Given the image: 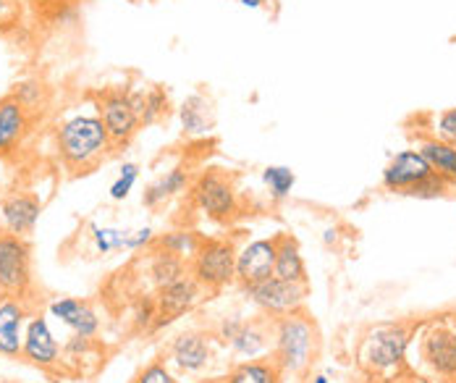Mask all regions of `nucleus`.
I'll list each match as a JSON object with an SVG mask.
<instances>
[{"label":"nucleus","mask_w":456,"mask_h":383,"mask_svg":"<svg viewBox=\"0 0 456 383\" xmlns=\"http://www.w3.org/2000/svg\"><path fill=\"white\" fill-rule=\"evenodd\" d=\"M55 150L71 174H87L113 150L97 113H74L55 129Z\"/></svg>","instance_id":"obj_1"},{"label":"nucleus","mask_w":456,"mask_h":383,"mask_svg":"<svg viewBox=\"0 0 456 383\" xmlns=\"http://www.w3.org/2000/svg\"><path fill=\"white\" fill-rule=\"evenodd\" d=\"M318 352V329L299 310L283 318H275V363L283 373H305Z\"/></svg>","instance_id":"obj_2"},{"label":"nucleus","mask_w":456,"mask_h":383,"mask_svg":"<svg viewBox=\"0 0 456 383\" xmlns=\"http://www.w3.org/2000/svg\"><path fill=\"white\" fill-rule=\"evenodd\" d=\"M94 108L113 150H121L134 140L142 126V95L124 87H105L94 95Z\"/></svg>","instance_id":"obj_3"},{"label":"nucleus","mask_w":456,"mask_h":383,"mask_svg":"<svg viewBox=\"0 0 456 383\" xmlns=\"http://www.w3.org/2000/svg\"><path fill=\"white\" fill-rule=\"evenodd\" d=\"M411 334L402 323H380L370 329L360 344V365L367 373H396L404 368Z\"/></svg>","instance_id":"obj_4"},{"label":"nucleus","mask_w":456,"mask_h":383,"mask_svg":"<svg viewBox=\"0 0 456 383\" xmlns=\"http://www.w3.org/2000/svg\"><path fill=\"white\" fill-rule=\"evenodd\" d=\"M236 247L228 240H202L191 257L189 276L208 291H218L236 281Z\"/></svg>","instance_id":"obj_5"},{"label":"nucleus","mask_w":456,"mask_h":383,"mask_svg":"<svg viewBox=\"0 0 456 383\" xmlns=\"http://www.w3.org/2000/svg\"><path fill=\"white\" fill-rule=\"evenodd\" d=\"M191 200L205 218L218 224L231 221L239 210L233 179L221 168H208L197 176V182L191 184Z\"/></svg>","instance_id":"obj_6"},{"label":"nucleus","mask_w":456,"mask_h":383,"mask_svg":"<svg viewBox=\"0 0 456 383\" xmlns=\"http://www.w3.org/2000/svg\"><path fill=\"white\" fill-rule=\"evenodd\" d=\"M32 284V249L24 237L0 234V291L5 297H24Z\"/></svg>","instance_id":"obj_7"},{"label":"nucleus","mask_w":456,"mask_h":383,"mask_svg":"<svg viewBox=\"0 0 456 383\" xmlns=\"http://www.w3.org/2000/svg\"><path fill=\"white\" fill-rule=\"evenodd\" d=\"M422 363L444 381H456V326L449 321H433L419 338Z\"/></svg>","instance_id":"obj_8"},{"label":"nucleus","mask_w":456,"mask_h":383,"mask_svg":"<svg viewBox=\"0 0 456 383\" xmlns=\"http://www.w3.org/2000/svg\"><path fill=\"white\" fill-rule=\"evenodd\" d=\"M307 284H297V281H283L278 276H271L260 284L244 287V294L249 297L252 305H257L265 315L283 318L291 313H299L305 299H307Z\"/></svg>","instance_id":"obj_9"},{"label":"nucleus","mask_w":456,"mask_h":383,"mask_svg":"<svg viewBox=\"0 0 456 383\" xmlns=\"http://www.w3.org/2000/svg\"><path fill=\"white\" fill-rule=\"evenodd\" d=\"M275 268V237L255 240L236 252V281L244 287L260 284L273 276Z\"/></svg>","instance_id":"obj_10"},{"label":"nucleus","mask_w":456,"mask_h":383,"mask_svg":"<svg viewBox=\"0 0 456 383\" xmlns=\"http://www.w3.org/2000/svg\"><path fill=\"white\" fill-rule=\"evenodd\" d=\"M433 174V168L428 166V160L422 158L419 150H402L396 152L388 166L383 168V187L394 194H404V192L414 187L417 182L428 179Z\"/></svg>","instance_id":"obj_11"},{"label":"nucleus","mask_w":456,"mask_h":383,"mask_svg":"<svg viewBox=\"0 0 456 383\" xmlns=\"http://www.w3.org/2000/svg\"><path fill=\"white\" fill-rule=\"evenodd\" d=\"M202 291L205 289L200 287L191 276H183L179 281L160 289V297H158V329L168 326L176 318L186 315L202 299Z\"/></svg>","instance_id":"obj_12"},{"label":"nucleus","mask_w":456,"mask_h":383,"mask_svg":"<svg viewBox=\"0 0 456 383\" xmlns=\"http://www.w3.org/2000/svg\"><path fill=\"white\" fill-rule=\"evenodd\" d=\"M40 213H43V202L29 192H16L5 197L0 205L3 226L8 229V234H16V237L32 234L40 221Z\"/></svg>","instance_id":"obj_13"},{"label":"nucleus","mask_w":456,"mask_h":383,"mask_svg":"<svg viewBox=\"0 0 456 383\" xmlns=\"http://www.w3.org/2000/svg\"><path fill=\"white\" fill-rule=\"evenodd\" d=\"M21 354L40 365V368H47V365H55L58 357H61V346H58V338L53 336L50 326H47L45 318L35 315L27 329H24V344H21Z\"/></svg>","instance_id":"obj_14"},{"label":"nucleus","mask_w":456,"mask_h":383,"mask_svg":"<svg viewBox=\"0 0 456 383\" xmlns=\"http://www.w3.org/2000/svg\"><path fill=\"white\" fill-rule=\"evenodd\" d=\"M24 318L27 307L19 297H0V354L19 357L24 344Z\"/></svg>","instance_id":"obj_15"},{"label":"nucleus","mask_w":456,"mask_h":383,"mask_svg":"<svg viewBox=\"0 0 456 383\" xmlns=\"http://www.w3.org/2000/svg\"><path fill=\"white\" fill-rule=\"evenodd\" d=\"M50 315L58 318L74 334L85 336V338H92V336L97 334V329H100V321H97L94 310L87 302H79L74 297H63V299L50 302Z\"/></svg>","instance_id":"obj_16"},{"label":"nucleus","mask_w":456,"mask_h":383,"mask_svg":"<svg viewBox=\"0 0 456 383\" xmlns=\"http://www.w3.org/2000/svg\"><path fill=\"white\" fill-rule=\"evenodd\" d=\"M179 118H182V129L186 140H200L208 137L216 129V113H213V102L205 95H189L179 108Z\"/></svg>","instance_id":"obj_17"},{"label":"nucleus","mask_w":456,"mask_h":383,"mask_svg":"<svg viewBox=\"0 0 456 383\" xmlns=\"http://www.w3.org/2000/svg\"><path fill=\"white\" fill-rule=\"evenodd\" d=\"M29 126V113L21 108L19 100H13L11 95H5L0 100V155L13 152Z\"/></svg>","instance_id":"obj_18"},{"label":"nucleus","mask_w":456,"mask_h":383,"mask_svg":"<svg viewBox=\"0 0 456 383\" xmlns=\"http://www.w3.org/2000/svg\"><path fill=\"white\" fill-rule=\"evenodd\" d=\"M210 341L208 336L200 331H189L182 334L174 344H171V357L174 363L186 371V373H200L208 363H210Z\"/></svg>","instance_id":"obj_19"},{"label":"nucleus","mask_w":456,"mask_h":383,"mask_svg":"<svg viewBox=\"0 0 456 383\" xmlns=\"http://www.w3.org/2000/svg\"><path fill=\"white\" fill-rule=\"evenodd\" d=\"M273 276L283 281H297L307 284V268L302 260V249L294 237L289 234H275V268Z\"/></svg>","instance_id":"obj_20"},{"label":"nucleus","mask_w":456,"mask_h":383,"mask_svg":"<svg viewBox=\"0 0 456 383\" xmlns=\"http://www.w3.org/2000/svg\"><path fill=\"white\" fill-rule=\"evenodd\" d=\"M417 150L422 152V158L428 160V166L433 168V174H438L441 179H446L452 187L456 184V147L441 143L438 137H419Z\"/></svg>","instance_id":"obj_21"},{"label":"nucleus","mask_w":456,"mask_h":383,"mask_svg":"<svg viewBox=\"0 0 456 383\" xmlns=\"http://www.w3.org/2000/svg\"><path fill=\"white\" fill-rule=\"evenodd\" d=\"M186 187H189V174L183 171L182 166H176V168L160 174V176L144 190V194H142V205L150 208V210H152V208H160L163 202H168V200H174L176 194H182Z\"/></svg>","instance_id":"obj_22"},{"label":"nucleus","mask_w":456,"mask_h":383,"mask_svg":"<svg viewBox=\"0 0 456 383\" xmlns=\"http://www.w3.org/2000/svg\"><path fill=\"white\" fill-rule=\"evenodd\" d=\"M283 371L275 363V357H263V360H244L231 368L226 383H281Z\"/></svg>","instance_id":"obj_23"},{"label":"nucleus","mask_w":456,"mask_h":383,"mask_svg":"<svg viewBox=\"0 0 456 383\" xmlns=\"http://www.w3.org/2000/svg\"><path fill=\"white\" fill-rule=\"evenodd\" d=\"M231 344V349L239 354V357H244V360H255V357H260L265 349H268V331L263 329V326H257V323H241V329L236 331V336L228 341Z\"/></svg>","instance_id":"obj_24"},{"label":"nucleus","mask_w":456,"mask_h":383,"mask_svg":"<svg viewBox=\"0 0 456 383\" xmlns=\"http://www.w3.org/2000/svg\"><path fill=\"white\" fill-rule=\"evenodd\" d=\"M158 244L163 247V252H171L182 260H191L202 244V237L197 232H186V229H179V232H171L166 237H160Z\"/></svg>","instance_id":"obj_25"},{"label":"nucleus","mask_w":456,"mask_h":383,"mask_svg":"<svg viewBox=\"0 0 456 383\" xmlns=\"http://www.w3.org/2000/svg\"><path fill=\"white\" fill-rule=\"evenodd\" d=\"M183 276H186V268H183L182 257H176L171 252L155 255V260H152V279H155L158 289L168 287V284L179 281Z\"/></svg>","instance_id":"obj_26"},{"label":"nucleus","mask_w":456,"mask_h":383,"mask_svg":"<svg viewBox=\"0 0 456 383\" xmlns=\"http://www.w3.org/2000/svg\"><path fill=\"white\" fill-rule=\"evenodd\" d=\"M263 182H265L268 194L273 200H286L294 190V184H297V174L289 166H268L263 171Z\"/></svg>","instance_id":"obj_27"},{"label":"nucleus","mask_w":456,"mask_h":383,"mask_svg":"<svg viewBox=\"0 0 456 383\" xmlns=\"http://www.w3.org/2000/svg\"><path fill=\"white\" fill-rule=\"evenodd\" d=\"M129 229H116V226H97L92 224V240L100 255H110L118 249H126V240H129Z\"/></svg>","instance_id":"obj_28"},{"label":"nucleus","mask_w":456,"mask_h":383,"mask_svg":"<svg viewBox=\"0 0 456 383\" xmlns=\"http://www.w3.org/2000/svg\"><path fill=\"white\" fill-rule=\"evenodd\" d=\"M163 116H168V95L160 87L142 93V124H158Z\"/></svg>","instance_id":"obj_29"},{"label":"nucleus","mask_w":456,"mask_h":383,"mask_svg":"<svg viewBox=\"0 0 456 383\" xmlns=\"http://www.w3.org/2000/svg\"><path fill=\"white\" fill-rule=\"evenodd\" d=\"M11 97L19 100L21 108L29 113V110H35V108H40L45 102V85H40L37 79H24V82L13 85Z\"/></svg>","instance_id":"obj_30"},{"label":"nucleus","mask_w":456,"mask_h":383,"mask_svg":"<svg viewBox=\"0 0 456 383\" xmlns=\"http://www.w3.org/2000/svg\"><path fill=\"white\" fill-rule=\"evenodd\" d=\"M449 182L446 179H441L438 174H430L428 179H422V182H417L414 187L404 192L402 197H414V200H438V197H444L446 192H449Z\"/></svg>","instance_id":"obj_31"},{"label":"nucleus","mask_w":456,"mask_h":383,"mask_svg":"<svg viewBox=\"0 0 456 383\" xmlns=\"http://www.w3.org/2000/svg\"><path fill=\"white\" fill-rule=\"evenodd\" d=\"M433 137H438L441 143L456 147V108H446L441 113L433 116V126H430Z\"/></svg>","instance_id":"obj_32"},{"label":"nucleus","mask_w":456,"mask_h":383,"mask_svg":"<svg viewBox=\"0 0 456 383\" xmlns=\"http://www.w3.org/2000/svg\"><path fill=\"white\" fill-rule=\"evenodd\" d=\"M137 179H139L137 163H124V166H121V171H118V176H116V182L110 184V200H116V202L126 200V197H129V192L134 190Z\"/></svg>","instance_id":"obj_33"},{"label":"nucleus","mask_w":456,"mask_h":383,"mask_svg":"<svg viewBox=\"0 0 456 383\" xmlns=\"http://www.w3.org/2000/svg\"><path fill=\"white\" fill-rule=\"evenodd\" d=\"M134 383H179V381L171 376V371H168L163 363H152V365H147V368L139 373L137 381Z\"/></svg>","instance_id":"obj_34"},{"label":"nucleus","mask_w":456,"mask_h":383,"mask_svg":"<svg viewBox=\"0 0 456 383\" xmlns=\"http://www.w3.org/2000/svg\"><path fill=\"white\" fill-rule=\"evenodd\" d=\"M19 24V0H0V29Z\"/></svg>","instance_id":"obj_35"},{"label":"nucleus","mask_w":456,"mask_h":383,"mask_svg":"<svg viewBox=\"0 0 456 383\" xmlns=\"http://www.w3.org/2000/svg\"><path fill=\"white\" fill-rule=\"evenodd\" d=\"M152 241H155V232H152L150 226H144V229H137V232L129 234L126 249H142V247H147V244H152Z\"/></svg>","instance_id":"obj_36"},{"label":"nucleus","mask_w":456,"mask_h":383,"mask_svg":"<svg viewBox=\"0 0 456 383\" xmlns=\"http://www.w3.org/2000/svg\"><path fill=\"white\" fill-rule=\"evenodd\" d=\"M378 383H414V381H411V379H404V376H399V373H396V376H383V379H380Z\"/></svg>","instance_id":"obj_37"},{"label":"nucleus","mask_w":456,"mask_h":383,"mask_svg":"<svg viewBox=\"0 0 456 383\" xmlns=\"http://www.w3.org/2000/svg\"><path fill=\"white\" fill-rule=\"evenodd\" d=\"M244 8H252V11H257V8H263L265 5V0H239Z\"/></svg>","instance_id":"obj_38"},{"label":"nucleus","mask_w":456,"mask_h":383,"mask_svg":"<svg viewBox=\"0 0 456 383\" xmlns=\"http://www.w3.org/2000/svg\"><path fill=\"white\" fill-rule=\"evenodd\" d=\"M313 383H328V379H325V376H315V381Z\"/></svg>","instance_id":"obj_39"}]
</instances>
